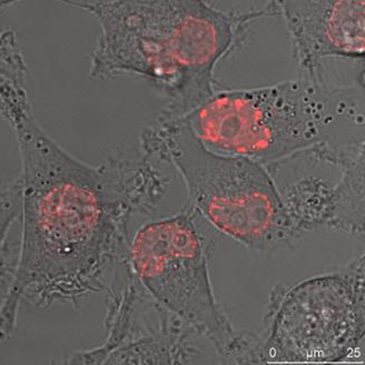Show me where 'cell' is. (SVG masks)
Listing matches in <instances>:
<instances>
[{
    "mask_svg": "<svg viewBox=\"0 0 365 365\" xmlns=\"http://www.w3.org/2000/svg\"><path fill=\"white\" fill-rule=\"evenodd\" d=\"M0 75L1 114L21 156V243L0 312L7 343L23 303L78 307L89 294L107 291L128 259L130 220L154 211L168 180L144 155L91 165L63 150L34 115L21 49L3 51Z\"/></svg>",
    "mask_w": 365,
    "mask_h": 365,
    "instance_id": "obj_1",
    "label": "cell"
},
{
    "mask_svg": "<svg viewBox=\"0 0 365 365\" xmlns=\"http://www.w3.org/2000/svg\"><path fill=\"white\" fill-rule=\"evenodd\" d=\"M94 17L99 37L91 78L130 75L165 96L160 120H178L215 94L218 63L241 48L255 21L277 17L263 9L226 13L202 0L66 1Z\"/></svg>",
    "mask_w": 365,
    "mask_h": 365,
    "instance_id": "obj_2",
    "label": "cell"
},
{
    "mask_svg": "<svg viewBox=\"0 0 365 365\" xmlns=\"http://www.w3.org/2000/svg\"><path fill=\"white\" fill-rule=\"evenodd\" d=\"M363 85L302 77L269 86L216 91L182 118L208 150L265 166L331 142L343 120H360Z\"/></svg>",
    "mask_w": 365,
    "mask_h": 365,
    "instance_id": "obj_3",
    "label": "cell"
},
{
    "mask_svg": "<svg viewBox=\"0 0 365 365\" xmlns=\"http://www.w3.org/2000/svg\"><path fill=\"white\" fill-rule=\"evenodd\" d=\"M140 150L174 168L188 206L224 235L257 252L294 245L277 188L259 163L208 150L182 120L158 118L140 135Z\"/></svg>",
    "mask_w": 365,
    "mask_h": 365,
    "instance_id": "obj_4",
    "label": "cell"
},
{
    "mask_svg": "<svg viewBox=\"0 0 365 365\" xmlns=\"http://www.w3.org/2000/svg\"><path fill=\"white\" fill-rule=\"evenodd\" d=\"M186 210L143 225L130 244L127 267L145 291L211 345L226 362L243 363L253 335L233 327L212 287L208 245Z\"/></svg>",
    "mask_w": 365,
    "mask_h": 365,
    "instance_id": "obj_5",
    "label": "cell"
},
{
    "mask_svg": "<svg viewBox=\"0 0 365 365\" xmlns=\"http://www.w3.org/2000/svg\"><path fill=\"white\" fill-rule=\"evenodd\" d=\"M244 363L339 362L364 334V259L304 279L269 307Z\"/></svg>",
    "mask_w": 365,
    "mask_h": 365,
    "instance_id": "obj_6",
    "label": "cell"
},
{
    "mask_svg": "<svg viewBox=\"0 0 365 365\" xmlns=\"http://www.w3.org/2000/svg\"><path fill=\"white\" fill-rule=\"evenodd\" d=\"M293 244L313 232H364V143L323 142L264 166Z\"/></svg>",
    "mask_w": 365,
    "mask_h": 365,
    "instance_id": "obj_7",
    "label": "cell"
},
{
    "mask_svg": "<svg viewBox=\"0 0 365 365\" xmlns=\"http://www.w3.org/2000/svg\"><path fill=\"white\" fill-rule=\"evenodd\" d=\"M292 57L305 77H323L327 59L364 61V0H279Z\"/></svg>",
    "mask_w": 365,
    "mask_h": 365,
    "instance_id": "obj_8",
    "label": "cell"
}]
</instances>
